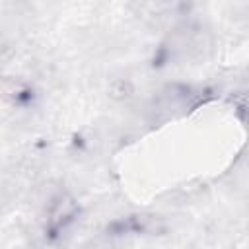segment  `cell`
<instances>
[{
  "mask_svg": "<svg viewBox=\"0 0 249 249\" xmlns=\"http://www.w3.org/2000/svg\"><path fill=\"white\" fill-rule=\"evenodd\" d=\"M80 208L76 198L66 191H54L49 200L45 202V214H47V230L53 233H58L66 230L78 216Z\"/></svg>",
  "mask_w": 249,
  "mask_h": 249,
  "instance_id": "cell-1",
  "label": "cell"
}]
</instances>
